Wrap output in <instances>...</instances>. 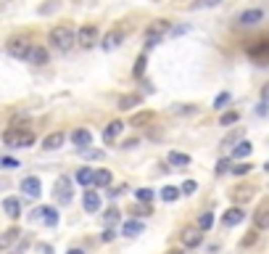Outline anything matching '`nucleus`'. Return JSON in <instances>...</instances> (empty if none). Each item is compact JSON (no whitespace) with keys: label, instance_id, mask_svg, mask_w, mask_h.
<instances>
[{"label":"nucleus","instance_id":"nucleus-1","mask_svg":"<svg viewBox=\"0 0 269 254\" xmlns=\"http://www.w3.org/2000/svg\"><path fill=\"white\" fill-rule=\"evenodd\" d=\"M48 40H50L53 48H58V51H72L74 43H77V32H74L72 24H58V27L50 29Z\"/></svg>","mask_w":269,"mask_h":254},{"label":"nucleus","instance_id":"nucleus-2","mask_svg":"<svg viewBox=\"0 0 269 254\" xmlns=\"http://www.w3.org/2000/svg\"><path fill=\"white\" fill-rule=\"evenodd\" d=\"M169 29H172V24H169L167 19H156V21H150L148 29H145V48H153V45H158L164 34H169Z\"/></svg>","mask_w":269,"mask_h":254},{"label":"nucleus","instance_id":"nucleus-3","mask_svg":"<svg viewBox=\"0 0 269 254\" xmlns=\"http://www.w3.org/2000/svg\"><path fill=\"white\" fill-rule=\"evenodd\" d=\"M3 141L14 148H21V146H32L34 143V135L29 130H21V127H8L3 133Z\"/></svg>","mask_w":269,"mask_h":254},{"label":"nucleus","instance_id":"nucleus-4","mask_svg":"<svg viewBox=\"0 0 269 254\" xmlns=\"http://www.w3.org/2000/svg\"><path fill=\"white\" fill-rule=\"evenodd\" d=\"M6 48H8V53L14 56V59H27L32 43H29V37H11Z\"/></svg>","mask_w":269,"mask_h":254},{"label":"nucleus","instance_id":"nucleus-5","mask_svg":"<svg viewBox=\"0 0 269 254\" xmlns=\"http://www.w3.org/2000/svg\"><path fill=\"white\" fill-rule=\"evenodd\" d=\"M77 43L82 45V48H92L95 43H100V32L95 24H87V27H82L79 34H77Z\"/></svg>","mask_w":269,"mask_h":254},{"label":"nucleus","instance_id":"nucleus-6","mask_svg":"<svg viewBox=\"0 0 269 254\" xmlns=\"http://www.w3.org/2000/svg\"><path fill=\"white\" fill-rule=\"evenodd\" d=\"M248 56L259 64V66H269V40H259L256 45L248 48Z\"/></svg>","mask_w":269,"mask_h":254},{"label":"nucleus","instance_id":"nucleus-7","mask_svg":"<svg viewBox=\"0 0 269 254\" xmlns=\"http://www.w3.org/2000/svg\"><path fill=\"white\" fill-rule=\"evenodd\" d=\"M53 193H56V201L66 206L69 201H72V180H69V178H58Z\"/></svg>","mask_w":269,"mask_h":254},{"label":"nucleus","instance_id":"nucleus-8","mask_svg":"<svg viewBox=\"0 0 269 254\" xmlns=\"http://www.w3.org/2000/svg\"><path fill=\"white\" fill-rule=\"evenodd\" d=\"M122 40H124V29L116 27V29L106 32V37L100 40V45H103V51H114V48H119V45H122Z\"/></svg>","mask_w":269,"mask_h":254},{"label":"nucleus","instance_id":"nucleus-9","mask_svg":"<svg viewBox=\"0 0 269 254\" xmlns=\"http://www.w3.org/2000/svg\"><path fill=\"white\" fill-rule=\"evenodd\" d=\"M261 19H264L261 8H248V11H243V14L238 16V24L240 27H253V24H259Z\"/></svg>","mask_w":269,"mask_h":254},{"label":"nucleus","instance_id":"nucleus-10","mask_svg":"<svg viewBox=\"0 0 269 254\" xmlns=\"http://www.w3.org/2000/svg\"><path fill=\"white\" fill-rule=\"evenodd\" d=\"M48 59H50V56H48V51H45L42 45H32L29 53H27V61H29V64H34V66L48 64Z\"/></svg>","mask_w":269,"mask_h":254},{"label":"nucleus","instance_id":"nucleus-11","mask_svg":"<svg viewBox=\"0 0 269 254\" xmlns=\"http://www.w3.org/2000/svg\"><path fill=\"white\" fill-rule=\"evenodd\" d=\"M21 191H24V196H29V199H34V196H40V191H42V183H40V178H24L21 180Z\"/></svg>","mask_w":269,"mask_h":254},{"label":"nucleus","instance_id":"nucleus-12","mask_svg":"<svg viewBox=\"0 0 269 254\" xmlns=\"http://www.w3.org/2000/svg\"><path fill=\"white\" fill-rule=\"evenodd\" d=\"M201 241H203L201 228H188V230L182 233V244H185V246H190V249H193V246H198Z\"/></svg>","mask_w":269,"mask_h":254},{"label":"nucleus","instance_id":"nucleus-13","mask_svg":"<svg viewBox=\"0 0 269 254\" xmlns=\"http://www.w3.org/2000/svg\"><path fill=\"white\" fill-rule=\"evenodd\" d=\"M37 212V217L48 225V228H53V225H58V212L53 209V206H40V209H34Z\"/></svg>","mask_w":269,"mask_h":254},{"label":"nucleus","instance_id":"nucleus-14","mask_svg":"<svg viewBox=\"0 0 269 254\" xmlns=\"http://www.w3.org/2000/svg\"><path fill=\"white\" fill-rule=\"evenodd\" d=\"M19 236H21V230H19V228H8L6 233L0 236V251H6V249H11V246H14Z\"/></svg>","mask_w":269,"mask_h":254},{"label":"nucleus","instance_id":"nucleus-15","mask_svg":"<svg viewBox=\"0 0 269 254\" xmlns=\"http://www.w3.org/2000/svg\"><path fill=\"white\" fill-rule=\"evenodd\" d=\"M82 204H85V212H98L100 209V196L95 191H85L82 196Z\"/></svg>","mask_w":269,"mask_h":254},{"label":"nucleus","instance_id":"nucleus-16","mask_svg":"<svg viewBox=\"0 0 269 254\" xmlns=\"http://www.w3.org/2000/svg\"><path fill=\"white\" fill-rule=\"evenodd\" d=\"M64 141H66L64 133H50V135L42 141V148H45V151H56V148L64 146Z\"/></svg>","mask_w":269,"mask_h":254},{"label":"nucleus","instance_id":"nucleus-17","mask_svg":"<svg viewBox=\"0 0 269 254\" xmlns=\"http://www.w3.org/2000/svg\"><path fill=\"white\" fill-rule=\"evenodd\" d=\"M243 220H245V212L240 209V206H232V209H227V212H225V225H227V228L240 225Z\"/></svg>","mask_w":269,"mask_h":254},{"label":"nucleus","instance_id":"nucleus-18","mask_svg":"<svg viewBox=\"0 0 269 254\" xmlns=\"http://www.w3.org/2000/svg\"><path fill=\"white\" fill-rule=\"evenodd\" d=\"M122 130H124V122H122V119H114V122H109V124H106V130H103V141L111 143L114 138L122 133Z\"/></svg>","mask_w":269,"mask_h":254},{"label":"nucleus","instance_id":"nucleus-19","mask_svg":"<svg viewBox=\"0 0 269 254\" xmlns=\"http://www.w3.org/2000/svg\"><path fill=\"white\" fill-rule=\"evenodd\" d=\"M253 225H256V230H269V206H261L253 215Z\"/></svg>","mask_w":269,"mask_h":254},{"label":"nucleus","instance_id":"nucleus-20","mask_svg":"<svg viewBox=\"0 0 269 254\" xmlns=\"http://www.w3.org/2000/svg\"><path fill=\"white\" fill-rule=\"evenodd\" d=\"M251 151H253V146L248 141H238L232 146V159H245V156H251Z\"/></svg>","mask_w":269,"mask_h":254},{"label":"nucleus","instance_id":"nucleus-21","mask_svg":"<svg viewBox=\"0 0 269 254\" xmlns=\"http://www.w3.org/2000/svg\"><path fill=\"white\" fill-rule=\"evenodd\" d=\"M140 103H143V98H140L137 93H130V96H122V98H119V109H122V111H130V109L140 106Z\"/></svg>","mask_w":269,"mask_h":254},{"label":"nucleus","instance_id":"nucleus-22","mask_svg":"<svg viewBox=\"0 0 269 254\" xmlns=\"http://www.w3.org/2000/svg\"><path fill=\"white\" fill-rule=\"evenodd\" d=\"M3 209H6V215H8V217H14V220H16V217L21 215V204H19V199L8 196V199L3 201Z\"/></svg>","mask_w":269,"mask_h":254},{"label":"nucleus","instance_id":"nucleus-23","mask_svg":"<svg viewBox=\"0 0 269 254\" xmlns=\"http://www.w3.org/2000/svg\"><path fill=\"white\" fill-rule=\"evenodd\" d=\"M72 141H74V146H77V148H85V146H90L92 135H90V130H74Z\"/></svg>","mask_w":269,"mask_h":254},{"label":"nucleus","instance_id":"nucleus-24","mask_svg":"<svg viewBox=\"0 0 269 254\" xmlns=\"http://www.w3.org/2000/svg\"><path fill=\"white\" fill-rule=\"evenodd\" d=\"M92 178H95V170H92V167H82V170H77V183H79V186H90Z\"/></svg>","mask_w":269,"mask_h":254},{"label":"nucleus","instance_id":"nucleus-25","mask_svg":"<svg viewBox=\"0 0 269 254\" xmlns=\"http://www.w3.org/2000/svg\"><path fill=\"white\" fill-rule=\"evenodd\" d=\"M92 183H95L98 188H109V186H111V172H109V170H95V178H92Z\"/></svg>","mask_w":269,"mask_h":254},{"label":"nucleus","instance_id":"nucleus-26","mask_svg":"<svg viewBox=\"0 0 269 254\" xmlns=\"http://www.w3.org/2000/svg\"><path fill=\"white\" fill-rule=\"evenodd\" d=\"M122 233L124 236H140V233H143V223H140V220H127L124 228H122Z\"/></svg>","mask_w":269,"mask_h":254},{"label":"nucleus","instance_id":"nucleus-27","mask_svg":"<svg viewBox=\"0 0 269 254\" xmlns=\"http://www.w3.org/2000/svg\"><path fill=\"white\" fill-rule=\"evenodd\" d=\"M169 164H174V167H188V164H190V156H188V154H180V151H169Z\"/></svg>","mask_w":269,"mask_h":254},{"label":"nucleus","instance_id":"nucleus-28","mask_svg":"<svg viewBox=\"0 0 269 254\" xmlns=\"http://www.w3.org/2000/svg\"><path fill=\"white\" fill-rule=\"evenodd\" d=\"M145 64H148V56L143 53V56H137V61H135V69H132V77L135 79H140L145 74Z\"/></svg>","mask_w":269,"mask_h":254},{"label":"nucleus","instance_id":"nucleus-29","mask_svg":"<svg viewBox=\"0 0 269 254\" xmlns=\"http://www.w3.org/2000/svg\"><path fill=\"white\" fill-rule=\"evenodd\" d=\"M161 199L172 204V201H177L180 199V188H174V186H167V188H161Z\"/></svg>","mask_w":269,"mask_h":254},{"label":"nucleus","instance_id":"nucleus-30","mask_svg":"<svg viewBox=\"0 0 269 254\" xmlns=\"http://www.w3.org/2000/svg\"><path fill=\"white\" fill-rule=\"evenodd\" d=\"M240 138H243V130L238 127V130H232V133L225 138V141H222V148H230V146H235V143L240 141Z\"/></svg>","mask_w":269,"mask_h":254},{"label":"nucleus","instance_id":"nucleus-31","mask_svg":"<svg viewBox=\"0 0 269 254\" xmlns=\"http://www.w3.org/2000/svg\"><path fill=\"white\" fill-rule=\"evenodd\" d=\"M79 156H85V159H103V151H98V148H90V146H85V148H79Z\"/></svg>","mask_w":269,"mask_h":254},{"label":"nucleus","instance_id":"nucleus-32","mask_svg":"<svg viewBox=\"0 0 269 254\" xmlns=\"http://www.w3.org/2000/svg\"><path fill=\"white\" fill-rule=\"evenodd\" d=\"M251 191H253V188H248V186H240V188H235V201H248L251 196H253Z\"/></svg>","mask_w":269,"mask_h":254},{"label":"nucleus","instance_id":"nucleus-33","mask_svg":"<svg viewBox=\"0 0 269 254\" xmlns=\"http://www.w3.org/2000/svg\"><path fill=\"white\" fill-rule=\"evenodd\" d=\"M211 225H214V215L211 212H206V215L198 217V228H201V230H208Z\"/></svg>","mask_w":269,"mask_h":254},{"label":"nucleus","instance_id":"nucleus-34","mask_svg":"<svg viewBox=\"0 0 269 254\" xmlns=\"http://www.w3.org/2000/svg\"><path fill=\"white\" fill-rule=\"evenodd\" d=\"M238 119H240V114H238V111H227V114H222V119H219V122L227 127V124H235Z\"/></svg>","mask_w":269,"mask_h":254},{"label":"nucleus","instance_id":"nucleus-35","mask_svg":"<svg viewBox=\"0 0 269 254\" xmlns=\"http://www.w3.org/2000/svg\"><path fill=\"white\" fill-rule=\"evenodd\" d=\"M135 196H137V201H148V204L153 201V191H150V188H137Z\"/></svg>","mask_w":269,"mask_h":254},{"label":"nucleus","instance_id":"nucleus-36","mask_svg":"<svg viewBox=\"0 0 269 254\" xmlns=\"http://www.w3.org/2000/svg\"><path fill=\"white\" fill-rule=\"evenodd\" d=\"M103 220H106V228H111L116 220H119V209H114V206H111V209H106V217H103Z\"/></svg>","mask_w":269,"mask_h":254},{"label":"nucleus","instance_id":"nucleus-37","mask_svg":"<svg viewBox=\"0 0 269 254\" xmlns=\"http://www.w3.org/2000/svg\"><path fill=\"white\" fill-rule=\"evenodd\" d=\"M195 188H198V183H195V180H185V183H182V188H180V193L193 196V193H195Z\"/></svg>","mask_w":269,"mask_h":254},{"label":"nucleus","instance_id":"nucleus-38","mask_svg":"<svg viewBox=\"0 0 269 254\" xmlns=\"http://www.w3.org/2000/svg\"><path fill=\"white\" fill-rule=\"evenodd\" d=\"M230 167H232V161H230V159H222L219 164H217V175H225V172H230Z\"/></svg>","mask_w":269,"mask_h":254},{"label":"nucleus","instance_id":"nucleus-39","mask_svg":"<svg viewBox=\"0 0 269 254\" xmlns=\"http://www.w3.org/2000/svg\"><path fill=\"white\" fill-rule=\"evenodd\" d=\"M251 170H253L251 164H235V167H232V172H235V175H240V178H243V175H248Z\"/></svg>","mask_w":269,"mask_h":254},{"label":"nucleus","instance_id":"nucleus-40","mask_svg":"<svg viewBox=\"0 0 269 254\" xmlns=\"http://www.w3.org/2000/svg\"><path fill=\"white\" fill-rule=\"evenodd\" d=\"M230 101V93H219L217 101H214V109H225V103Z\"/></svg>","mask_w":269,"mask_h":254},{"label":"nucleus","instance_id":"nucleus-41","mask_svg":"<svg viewBox=\"0 0 269 254\" xmlns=\"http://www.w3.org/2000/svg\"><path fill=\"white\" fill-rule=\"evenodd\" d=\"M153 209H150V204H145V206H135L132 209V215H137V217H145V215H150Z\"/></svg>","mask_w":269,"mask_h":254},{"label":"nucleus","instance_id":"nucleus-42","mask_svg":"<svg viewBox=\"0 0 269 254\" xmlns=\"http://www.w3.org/2000/svg\"><path fill=\"white\" fill-rule=\"evenodd\" d=\"M150 117H153V114H150V111H148V114H137V117L132 119V124H143V122H150Z\"/></svg>","mask_w":269,"mask_h":254},{"label":"nucleus","instance_id":"nucleus-43","mask_svg":"<svg viewBox=\"0 0 269 254\" xmlns=\"http://www.w3.org/2000/svg\"><path fill=\"white\" fill-rule=\"evenodd\" d=\"M0 164H6V167H19V161H16V159H8V156H3V159H0Z\"/></svg>","mask_w":269,"mask_h":254},{"label":"nucleus","instance_id":"nucleus-44","mask_svg":"<svg viewBox=\"0 0 269 254\" xmlns=\"http://www.w3.org/2000/svg\"><path fill=\"white\" fill-rule=\"evenodd\" d=\"M261 101H264V103H269V82L261 88Z\"/></svg>","mask_w":269,"mask_h":254},{"label":"nucleus","instance_id":"nucleus-45","mask_svg":"<svg viewBox=\"0 0 269 254\" xmlns=\"http://www.w3.org/2000/svg\"><path fill=\"white\" fill-rule=\"evenodd\" d=\"M103 241H114V230H111V228L103 230Z\"/></svg>","mask_w":269,"mask_h":254},{"label":"nucleus","instance_id":"nucleus-46","mask_svg":"<svg viewBox=\"0 0 269 254\" xmlns=\"http://www.w3.org/2000/svg\"><path fill=\"white\" fill-rule=\"evenodd\" d=\"M253 241H256V233H251V236H245V238H243V246H251V244H253Z\"/></svg>","mask_w":269,"mask_h":254},{"label":"nucleus","instance_id":"nucleus-47","mask_svg":"<svg viewBox=\"0 0 269 254\" xmlns=\"http://www.w3.org/2000/svg\"><path fill=\"white\" fill-rule=\"evenodd\" d=\"M132 146H137V138H130V141L122 143V148H132Z\"/></svg>","mask_w":269,"mask_h":254},{"label":"nucleus","instance_id":"nucleus-48","mask_svg":"<svg viewBox=\"0 0 269 254\" xmlns=\"http://www.w3.org/2000/svg\"><path fill=\"white\" fill-rule=\"evenodd\" d=\"M217 3H222V0H203V6H217Z\"/></svg>","mask_w":269,"mask_h":254},{"label":"nucleus","instance_id":"nucleus-49","mask_svg":"<svg viewBox=\"0 0 269 254\" xmlns=\"http://www.w3.org/2000/svg\"><path fill=\"white\" fill-rule=\"evenodd\" d=\"M69 254H85V251L82 249H69Z\"/></svg>","mask_w":269,"mask_h":254},{"label":"nucleus","instance_id":"nucleus-50","mask_svg":"<svg viewBox=\"0 0 269 254\" xmlns=\"http://www.w3.org/2000/svg\"><path fill=\"white\" fill-rule=\"evenodd\" d=\"M167 254H182V249H169Z\"/></svg>","mask_w":269,"mask_h":254},{"label":"nucleus","instance_id":"nucleus-51","mask_svg":"<svg viewBox=\"0 0 269 254\" xmlns=\"http://www.w3.org/2000/svg\"><path fill=\"white\" fill-rule=\"evenodd\" d=\"M45 254H53V249H50V246H45Z\"/></svg>","mask_w":269,"mask_h":254},{"label":"nucleus","instance_id":"nucleus-52","mask_svg":"<svg viewBox=\"0 0 269 254\" xmlns=\"http://www.w3.org/2000/svg\"><path fill=\"white\" fill-rule=\"evenodd\" d=\"M264 170H266V172H269V161H266V164H264Z\"/></svg>","mask_w":269,"mask_h":254}]
</instances>
